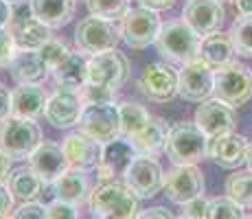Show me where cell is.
Returning a JSON list of instances; mask_svg holds the SVG:
<instances>
[{"mask_svg":"<svg viewBox=\"0 0 252 219\" xmlns=\"http://www.w3.org/2000/svg\"><path fill=\"white\" fill-rule=\"evenodd\" d=\"M88 206L94 219H136L140 213V199L125 182L108 180L92 188Z\"/></svg>","mask_w":252,"mask_h":219,"instance_id":"6da1fadb","label":"cell"},{"mask_svg":"<svg viewBox=\"0 0 252 219\" xmlns=\"http://www.w3.org/2000/svg\"><path fill=\"white\" fill-rule=\"evenodd\" d=\"M208 145L211 140L195 125V121H182L169 127L164 154L173 164H197L208 156Z\"/></svg>","mask_w":252,"mask_h":219,"instance_id":"7a4b0ae2","label":"cell"},{"mask_svg":"<svg viewBox=\"0 0 252 219\" xmlns=\"http://www.w3.org/2000/svg\"><path fill=\"white\" fill-rule=\"evenodd\" d=\"M202 37L182 20H173L162 24L158 33L156 48L169 64H189L200 57Z\"/></svg>","mask_w":252,"mask_h":219,"instance_id":"3957f363","label":"cell"},{"mask_svg":"<svg viewBox=\"0 0 252 219\" xmlns=\"http://www.w3.org/2000/svg\"><path fill=\"white\" fill-rule=\"evenodd\" d=\"M42 145V129L33 119L9 114L0 121V149L13 160H29Z\"/></svg>","mask_w":252,"mask_h":219,"instance_id":"277c9868","label":"cell"},{"mask_svg":"<svg viewBox=\"0 0 252 219\" xmlns=\"http://www.w3.org/2000/svg\"><path fill=\"white\" fill-rule=\"evenodd\" d=\"M79 131L90 136L92 140L101 145H108L112 140L121 138V114L119 105L114 103H92L84 105V112L79 116Z\"/></svg>","mask_w":252,"mask_h":219,"instance_id":"5b68a950","label":"cell"},{"mask_svg":"<svg viewBox=\"0 0 252 219\" xmlns=\"http://www.w3.org/2000/svg\"><path fill=\"white\" fill-rule=\"evenodd\" d=\"M121 42L119 27H114V22L101 20V18H84L75 29V46L79 53H84L86 57L99 55V53L114 51Z\"/></svg>","mask_w":252,"mask_h":219,"instance_id":"8992f818","label":"cell"},{"mask_svg":"<svg viewBox=\"0 0 252 219\" xmlns=\"http://www.w3.org/2000/svg\"><path fill=\"white\" fill-rule=\"evenodd\" d=\"M215 99L228 103L230 108L248 103L252 99V72L239 62L221 66L215 70V86H213Z\"/></svg>","mask_w":252,"mask_h":219,"instance_id":"52a82bcc","label":"cell"},{"mask_svg":"<svg viewBox=\"0 0 252 219\" xmlns=\"http://www.w3.org/2000/svg\"><path fill=\"white\" fill-rule=\"evenodd\" d=\"M162 29L158 11L145 7H134L119 20L121 40L129 48H147L149 44H156L158 33Z\"/></svg>","mask_w":252,"mask_h":219,"instance_id":"ba28073f","label":"cell"},{"mask_svg":"<svg viewBox=\"0 0 252 219\" xmlns=\"http://www.w3.org/2000/svg\"><path fill=\"white\" fill-rule=\"evenodd\" d=\"M129 77V62L123 53L108 51L88 57V81L86 84L103 86L112 92H119Z\"/></svg>","mask_w":252,"mask_h":219,"instance_id":"9c48e42d","label":"cell"},{"mask_svg":"<svg viewBox=\"0 0 252 219\" xmlns=\"http://www.w3.org/2000/svg\"><path fill=\"white\" fill-rule=\"evenodd\" d=\"M125 184L132 188L138 199H149L162 191L164 187V171L162 164L154 156H138L132 160L127 171L123 175Z\"/></svg>","mask_w":252,"mask_h":219,"instance_id":"30bf717a","label":"cell"},{"mask_svg":"<svg viewBox=\"0 0 252 219\" xmlns=\"http://www.w3.org/2000/svg\"><path fill=\"white\" fill-rule=\"evenodd\" d=\"M180 77L169 62H152L138 79V90L154 103H169L178 96Z\"/></svg>","mask_w":252,"mask_h":219,"instance_id":"8fae6325","label":"cell"},{"mask_svg":"<svg viewBox=\"0 0 252 219\" xmlns=\"http://www.w3.org/2000/svg\"><path fill=\"white\" fill-rule=\"evenodd\" d=\"M164 195L173 204H187L204 195V173L197 164H173L164 173Z\"/></svg>","mask_w":252,"mask_h":219,"instance_id":"7c38bea8","label":"cell"},{"mask_svg":"<svg viewBox=\"0 0 252 219\" xmlns=\"http://www.w3.org/2000/svg\"><path fill=\"white\" fill-rule=\"evenodd\" d=\"M180 84H178V94L184 101L191 103H202V101L213 96V86H215V68H211L200 57L189 64H184L178 70Z\"/></svg>","mask_w":252,"mask_h":219,"instance_id":"4fadbf2b","label":"cell"},{"mask_svg":"<svg viewBox=\"0 0 252 219\" xmlns=\"http://www.w3.org/2000/svg\"><path fill=\"white\" fill-rule=\"evenodd\" d=\"M195 125L204 131L208 140L220 138V136H226V134H232L235 127H237L235 108H230L228 103H224V101L211 96V99L202 101V103L197 105Z\"/></svg>","mask_w":252,"mask_h":219,"instance_id":"5bb4252c","label":"cell"},{"mask_svg":"<svg viewBox=\"0 0 252 219\" xmlns=\"http://www.w3.org/2000/svg\"><path fill=\"white\" fill-rule=\"evenodd\" d=\"M81 112H84V101L79 96V90L57 88L46 99L44 119L55 129H70L79 123Z\"/></svg>","mask_w":252,"mask_h":219,"instance_id":"9a60e30c","label":"cell"},{"mask_svg":"<svg viewBox=\"0 0 252 219\" xmlns=\"http://www.w3.org/2000/svg\"><path fill=\"white\" fill-rule=\"evenodd\" d=\"M224 18V4L217 0H189L182 9V22L189 24L200 37L220 31Z\"/></svg>","mask_w":252,"mask_h":219,"instance_id":"2e32d148","label":"cell"},{"mask_svg":"<svg viewBox=\"0 0 252 219\" xmlns=\"http://www.w3.org/2000/svg\"><path fill=\"white\" fill-rule=\"evenodd\" d=\"M62 152H64L68 167L77 171H92L99 167L101 154H103V145L92 140L90 136L81 134V131H72L64 140H62Z\"/></svg>","mask_w":252,"mask_h":219,"instance_id":"e0dca14e","label":"cell"},{"mask_svg":"<svg viewBox=\"0 0 252 219\" xmlns=\"http://www.w3.org/2000/svg\"><path fill=\"white\" fill-rule=\"evenodd\" d=\"M134 158H136V149L125 138H116L112 143L103 145L101 162L96 167L99 182H108V180H116L121 175H125V171H127V167L132 164Z\"/></svg>","mask_w":252,"mask_h":219,"instance_id":"ac0fdd59","label":"cell"},{"mask_svg":"<svg viewBox=\"0 0 252 219\" xmlns=\"http://www.w3.org/2000/svg\"><path fill=\"white\" fill-rule=\"evenodd\" d=\"M29 167L37 173V178L44 184H53L57 178H62L68 171V160L60 145L55 143H42L31 156H29Z\"/></svg>","mask_w":252,"mask_h":219,"instance_id":"d6986e66","label":"cell"},{"mask_svg":"<svg viewBox=\"0 0 252 219\" xmlns=\"http://www.w3.org/2000/svg\"><path fill=\"white\" fill-rule=\"evenodd\" d=\"M208 156L221 169H239L244 167L246 158H248V138L237 131L213 138L208 145Z\"/></svg>","mask_w":252,"mask_h":219,"instance_id":"ffe728a7","label":"cell"},{"mask_svg":"<svg viewBox=\"0 0 252 219\" xmlns=\"http://www.w3.org/2000/svg\"><path fill=\"white\" fill-rule=\"evenodd\" d=\"M7 70L16 84H42V81H46L51 68L44 64V60L40 57L37 51L16 48L13 57L7 64Z\"/></svg>","mask_w":252,"mask_h":219,"instance_id":"44dd1931","label":"cell"},{"mask_svg":"<svg viewBox=\"0 0 252 219\" xmlns=\"http://www.w3.org/2000/svg\"><path fill=\"white\" fill-rule=\"evenodd\" d=\"M9 31L13 35V42H16V48H22V51H37L40 46L51 40V31L46 24H42L37 18H33L31 13L29 16H13L11 24H9Z\"/></svg>","mask_w":252,"mask_h":219,"instance_id":"7402d4cb","label":"cell"},{"mask_svg":"<svg viewBox=\"0 0 252 219\" xmlns=\"http://www.w3.org/2000/svg\"><path fill=\"white\" fill-rule=\"evenodd\" d=\"M48 94L40 84H18L11 90V114L22 119H40L44 116Z\"/></svg>","mask_w":252,"mask_h":219,"instance_id":"603a6c76","label":"cell"},{"mask_svg":"<svg viewBox=\"0 0 252 219\" xmlns=\"http://www.w3.org/2000/svg\"><path fill=\"white\" fill-rule=\"evenodd\" d=\"M77 0H29V13L48 29H62L75 18Z\"/></svg>","mask_w":252,"mask_h":219,"instance_id":"cb8c5ba5","label":"cell"},{"mask_svg":"<svg viewBox=\"0 0 252 219\" xmlns=\"http://www.w3.org/2000/svg\"><path fill=\"white\" fill-rule=\"evenodd\" d=\"M53 191H55L57 199L79 208L81 204L88 202L92 188H90V180H88V175H86V171L68 169L62 178H57L55 182H53Z\"/></svg>","mask_w":252,"mask_h":219,"instance_id":"d4e9b609","label":"cell"},{"mask_svg":"<svg viewBox=\"0 0 252 219\" xmlns=\"http://www.w3.org/2000/svg\"><path fill=\"white\" fill-rule=\"evenodd\" d=\"M53 79L57 88H68V90H81L88 81V57L84 53H72L62 62L57 68H53Z\"/></svg>","mask_w":252,"mask_h":219,"instance_id":"484cf974","label":"cell"},{"mask_svg":"<svg viewBox=\"0 0 252 219\" xmlns=\"http://www.w3.org/2000/svg\"><path fill=\"white\" fill-rule=\"evenodd\" d=\"M235 48H232V42H230V35L228 33H221V31H215L211 35H204L202 37V44H200V60L206 62L211 68H221V66H228L235 62Z\"/></svg>","mask_w":252,"mask_h":219,"instance_id":"4316f807","label":"cell"},{"mask_svg":"<svg viewBox=\"0 0 252 219\" xmlns=\"http://www.w3.org/2000/svg\"><path fill=\"white\" fill-rule=\"evenodd\" d=\"M167 134L169 127L160 116H154L149 121V125L145 127L140 134H136L134 138H127L134 145L138 156H154L156 158L160 152H164V145H167Z\"/></svg>","mask_w":252,"mask_h":219,"instance_id":"83f0119b","label":"cell"},{"mask_svg":"<svg viewBox=\"0 0 252 219\" xmlns=\"http://www.w3.org/2000/svg\"><path fill=\"white\" fill-rule=\"evenodd\" d=\"M9 191L16 202H35L37 197L42 195V188H44V182L37 178V173L33 171L31 167H20L13 169L11 175H9L7 182Z\"/></svg>","mask_w":252,"mask_h":219,"instance_id":"f1b7e54d","label":"cell"},{"mask_svg":"<svg viewBox=\"0 0 252 219\" xmlns=\"http://www.w3.org/2000/svg\"><path fill=\"white\" fill-rule=\"evenodd\" d=\"M119 114H121V131L125 138H134L136 134H140L145 127L149 125V121L154 119L149 114V110H145L140 103L134 101H125L119 105Z\"/></svg>","mask_w":252,"mask_h":219,"instance_id":"f546056e","label":"cell"},{"mask_svg":"<svg viewBox=\"0 0 252 219\" xmlns=\"http://www.w3.org/2000/svg\"><path fill=\"white\" fill-rule=\"evenodd\" d=\"M230 42L239 57L252 60V16H239L230 24Z\"/></svg>","mask_w":252,"mask_h":219,"instance_id":"4dcf8cb0","label":"cell"},{"mask_svg":"<svg viewBox=\"0 0 252 219\" xmlns=\"http://www.w3.org/2000/svg\"><path fill=\"white\" fill-rule=\"evenodd\" d=\"M226 195L241 208H252V171H237L226 180Z\"/></svg>","mask_w":252,"mask_h":219,"instance_id":"1f68e13d","label":"cell"},{"mask_svg":"<svg viewBox=\"0 0 252 219\" xmlns=\"http://www.w3.org/2000/svg\"><path fill=\"white\" fill-rule=\"evenodd\" d=\"M86 7H88L90 16L119 22L129 11V0H86Z\"/></svg>","mask_w":252,"mask_h":219,"instance_id":"d6a6232c","label":"cell"},{"mask_svg":"<svg viewBox=\"0 0 252 219\" xmlns=\"http://www.w3.org/2000/svg\"><path fill=\"white\" fill-rule=\"evenodd\" d=\"M204 219H246V215L239 204L232 202L228 195H221L208 199Z\"/></svg>","mask_w":252,"mask_h":219,"instance_id":"836d02e7","label":"cell"},{"mask_svg":"<svg viewBox=\"0 0 252 219\" xmlns=\"http://www.w3.org/2000/svg\"><path fill=\"white\" fill-rule=\"evenodd\" d=\"M37 53H40V57L44 60V64L51 68V72H53V68H57L66 57L70 55V48H68V44H66L64 40H60V37H51L44 46L37 48Z\"/></svg>","mask_w":252,"mask_h":219,"instance_id":"e575fe53","label":"cell"},{"mask_svg":"<svg viewBox=\"0 0 252 219\" xmlns=\"http://www.w3.org/2000/svg\"><path fill=\"white\" fill-rule=\"evenodd\" d=\"M114 94L116 92L108 90L103 86H94V84H86L79 90V96L84 101V105H92V103H114Z\"/></svg>","mask_w":252,"mask_h":219,"instance_id":"d590c367","label":"cell"},{"mask_svg":"<svg viewBox=\"0 0 252 219\" xmlns=\"http://www.w3.org/2000/svg\"><path fill=\"white\" fill-rule=\"evenodd\" d=\"M46 219H79V208L55 197L46 206Z\"/></svg>","mask_w":252,"mask_h":219,"instance_id":"8d00e7d4","label":"cell"},{"mask_svg":"<svg viewBox=\"0 0 252 219\" xmlns=\"http://www.w3.org/2000/svg\"><path fill=\"white\" fill-rule=\"evenodd\" d=\"M11 219H46V206L35 202H22L11 211Z\"/></svg>","mask_w":252,"mask_h":219,"instance_id":"74e56055","label":"cell"},{"mask_svg":"<svg viewBox=\"0 0 252 219\" xmlns=\"http://www.w3.org/2000/svg\"><path fill=\"white\" fill-rule=\"evenodd\" d=\"M13 53H16V42H13L11 31L9 29H0V68L9 64Z\"/></svg>","mask_w":252,"mask_h":219,"instance_id":"f35d334b","label":"cell"},{"mask_svg":"<svg viewBox=\"0 0 252 219\" xmlns=\"http://www.w3.org/2000/svg\"><path fill=\"white\" fill-rule=\"evenodd\" d=\"M206 204H208V199H204V197L191 199V202L182 204V215L193 217V219H204V215H206Z\"/></svg>","mask_w":252,"mask_h":219,"instance_id":"ab89813d","label":"cell"},{"mask_svg":"<svg viewBox=\"0 0 252 219\" xmlns=\"http://www.w3.org/2000/svg\"><path fill=\"white\" fill-rule=\"evenodd\" d=\"M136 219H176V217L164 206H152V208H147V211H140Z\"/></svg>","mask_w":252,"mask_h":219,"instance_id":"60d3db41","label":"cell"},{"mask_svg":"<svg viewBox=\"0 0 252 219\" xmlns=\"http://www.w3.org/2000/svg\"><path fill=\"white\" fill-rule=\"evenodd\" d=\"M11 171H13V158L0 149V184H7L9 182V175H11Z\"/></svg>","mask_w":252,"mask_h":219,"instance_id":"b9f144b4","label":"cell"},{"mask_svg":"<svg viewBox=\"0 0 252 219\" xmlns=\"http://www.w3.org/2000/svg\"><path fill=\"white\" fill-rule=\"evenodd\" d=\"M178 0H138L140 7L152 9V11H167V9L176 7Z\"/></svg>","mask_w":252,"mask_h":219,"instance_id":"7bdbcfd3","label":"cell"},{"mask_svg":"<svg viewBox=\"0 0 252 219\" xmlns=\"http://www.w3.org/2000/svg\"><path fill=\"white\" fill-rule=\"evenodd\" d=\"M13 195L11 191H9L7 184H0V215H4V213H11L13 211Z\"/></svg>","mask_w":252,"mask_h":219,"instance_id":"ee69618b","label":"cell"},{"mask_svg":"<svg viewBox=\"0 0 252 219\" xmlns=\"http://www.w3.org/2000/svg\"><path fill=\"white\" fill-rule=\"evenodd\" d=\"M9 114H11V92L0 81V121L7 119Z\"/></svg>","mask_w":252,"mask_h":219,"instance_id":"f6af8a7d","label":"cell"},{"mask_svg":"<svg viewBox=\"0 0 252 219\" xmlns=\"http://www.w3.org/2000/svg\"><path fill=\"white\" fill-rule=\"evenodd\" d=\"M13 20V4L7 0H0V29H9Z\"/></svg>","mask_w":252,"mask_h":219,"instance_id":"bcb514c9","label":"cell"},{"mask_svg":"<svg viewBox=\"0 0 252 219\" xmlns=\"http://www.w3.org/2000/svg\"><path fill=\"white\" fill-rule=\"evenodd\" d=\"M239 16H252V0H230Z\"/></svg>","mask_w":252,"mask_h":219,"instance_id":"7dc6e473","label":"cell"},{"mask_svg":"<svg viewBox=\"0 0 252 219\" xmlns=\"http://www.w3.org/2000/svg\"><path fill=\"white\" fill-rule=\"evenodd\" d=\"M246 164H248V169L252 171V140L248 143V158H246Z\"/></svg>","mask_w":252,"mask_h":219,"instance_id":"c3c4849f","label":"cell"},{"mask_svg":"<svg viewBox=\"0 0 252 219\" xmlns=\"http://www.w3.org/2000/svg\"><path fill=\"white\" fill-rule=\"evenodd\" d=\"M0 219H11V213H4V215H0Z\"/></svg>","mask_w":252,"mask_h":219,"instance_id":"681fc988","label":"cell"},{"mask_svg":"<svg viewBox=\"0 0 252 219\" xmlns=\"http://www.w3.org/2000/svg\"><path fill=\"white\" fill-rule=\"evenodd\" d=\"M178 219H193V217H187V215H180V217H178Z\"/></svg>","mask_w":252,"mask_h":219,"instance_id":"f907efd6","label":"cell"},{"mask_svg":"<svg viewBox=\"0 0 252 219\" xmlns=\"http://www.w3.org/2000/svg\"><path fill=\"white\" fill-rule=\"evenodd\" d=\"M7 2H11V4H13V2H20V0H7Z\"/></svg>","mask_w":252,"mask_h":219,"instance_id":"816d5d0a","label":"cell"},{"mask_svg":"<svg viewBox=\"0 0 252 219\" xmlns=\"http://www.w3.org/2000/svg\"><path fill=\"white\" fill-rule=\"evenodd\" d=\"M217 2H224V0H217Z\"/></svg>","mask_w":252,"mask_h":219,"instance_id":"f5cc1de1","label":"cell"},{"mask_svg":"<svg viewBox=\"0 0 252 219\" xmlns=\"http://www.w3.org/2000/svg\"><path fill=\"white\" fill-rule=\"evenodd\" d=\"M246 219H252V215H250V217H246Z\"/></svg>","mask_w":252,"mask_h":219,"instance_id":"db71d44e","label":"cell"}]
</instances>
